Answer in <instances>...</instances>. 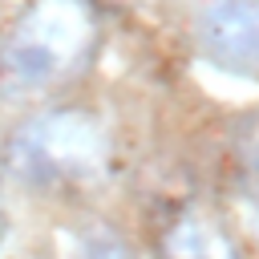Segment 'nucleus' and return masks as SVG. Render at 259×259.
Listing matches in <instances>:
<instances>
[{
    "label": "nucleus",
    "mask_w": 259,
    "mask_h": 259,
    "mask_svg": "<svg viewBox=\"0 0 259 259\" xmlns=\"http://www.w3.org/2000/svg\"><path fill=\"white\" fill-rule=\"evenodd\" d=\"M109 142L97 117L81 109H57L28 121L12 142V170L28 182L81 178L105 166Z\"/></svg>",
    "instance_id": "obj_1"
},
{
    "label": "nucleus",
    "mask_w": 259,
    "mask_h": 259,
    "mask_svg": "<svg viewBox=\"0 0 259 259\" xmlns=\"http://www.w3.org/2000/svg\"><path fill=\"white\" fill-rule=\"evenodd\" d=\"M89 49V12L81 0H36L12 28L4 61L24 81H57Z\"/></svg>",
    "instance_id": "obj_2"
},
{
    "label": "nucleus",
    "mask_w": 259,
    "mask_h": 259,
    "mask_svg": "<svg viewBox=\"0 0 259 259\" xmlns=\"http://www.w3.org/2000/svg\"><path fill=\"white\" fill-rule=\"evenodd\" d=\"M202 53L235 73L259 69V0H210L198 20Z\"/></svg>",
    "instance_id": "obj_3"
},
{
    "label": "nucleus",
    "mask_w": 259,
    "mask_h": 259,
    "mask_svg": "<svg viewBox=\"0 0 259 259\" xmlns=\"http://www.w3.org/2000/svg\"><path fill=\"white\" fill-rule=\"evenodd\" d=\"M162 251L166 259H243L231 235L202 214H182L178 223H170Z\"/></svg>",
    "instance_id": "obj_4"
},
{
    "label": "nucleus",
    "mask_w": 259,
    "mask_h": 259,
    "mask_svg": "<svg viewBox=\"0 0 259 259\" xmlns=\"http://www.w3.org/2000/svg\"><path fill=\"white\" fill-rule=\"evenodd\" d=\"M239 170H243L247 186L259 190V121L247 125L243 138H239Z\"/></svg>",
    "instance_id": "obj_5"
},
{
    "label": "nucleus",
    "mask_w": 259,
    "mask_h": 259,
    "mask_svg": "<svg viewBox=\"0 0 259 259\" xmlns=\"http://www.w3.org/2000/svg\"><path fill=\"white\" fill-rule=\"evenodd\" d=\"M81 259H134V251L113 235H93L81 251Z\"/></svg>",
    "instance_id": "obj_6"
},
{
    "label": "nucleus",
    "mask_w": 259,
    "mask_h": 259,
    "mask_svg": "<svg viewBox=\"0 0 259 259\" xmlns=\"http://www.w3.org/2000/svg\"><path fill=\"white\" fill-rule=\"evenodd\" d=\"M0 235H4V214H0Z\"/></svg>",
    "instance_id": "obj_7"
}]
</instances>
